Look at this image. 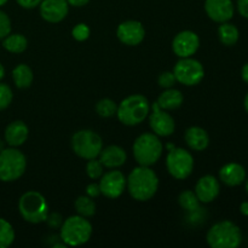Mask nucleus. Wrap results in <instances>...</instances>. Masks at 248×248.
<instances>
[{"label": "nucleus", "instance_id": "nucleus-32", "mask_svg": "<svg viewBox=\"0 0 248 248\" xmlns=\"http://www.w3.org/2000/svg\"><path fill=\"white\" fill-rule=\"evenodd\" d=\"M90 33H91V31H90V28L87 27V24H85V23L77 24V26H75L72 31L73 38L78 41L87 40L90 36Z\"/></svg>", "mask_w": 248, "mask_h": 248}, {"label": "nucleus", "instance_id": "nucleus-22", "mask_svg": "<svg viewBox=\"0 0 248 248\" xmlns=\"http://www.w3.org/2000/svg\"><path fill=\"white\" fill-rule=\"evenodd\" d=\"M183 99V94L181 93V91L171 87V89H166V91L160 94L156 103L164 110H174L182 106Z\"/></svg>", "mask_w": 248, "mask_h": 248}, {"label": "nucleus", "instance_id": "nucleus-20", "mask_svg": "<svg viewBox=\"0 0 248 248\" xmlns=\"http://www.w3.org/2000/svg\"><path fill=\"white\" fill-rule=\"evenodd\" d=\"M29 130L26 124L21 120L12 121L5 128V142L10 147L17 148L23 144L28 138Z\"/></svg>", "mask_w": 248, "mask_h": 248}, {"label": "nucleus", "instance_id": "nucleus-1", "mask_svg": "<svg viewBox=\"0 0 248 248\" xmlns=\"http://www.w3.org/2000/svg\"><path fill=\"white\" fill-rule=\"evenodd\" d=\"M128 193L135 200L148 201L156 194L159 178L156 173L148 166H138L126 179Z\"/></svg>", "mask_w": 248, "mask_h": 248}, {"label": "nucleus", "instance_id": "nucleus-7", "mask_svg": "<svg viewBox=\"0 0 248 248\" xmlns=\"http://www.w3.org/2000/svg\"><path fill=\"white\" fill-rule=\"evenodd\" d=\"M27 159L16 148H6L0 152V181L14 182L23 176Z\"/></svg>", "mask_w": 248, "mask_h": 248}, {"label": "nucleus", "instance_id": "nucleus-16", "mask_svg": "<svg viewBox=\"0 0 248 248\" xmlns=\"http://www.w3.org/2000/svg\"><path fill=\"white\" fill-rule=\"evenodd\" d=\"M39 6H40L41 17L50 23L63 21L69 10V4L67 0H43Z\"/></svg>", "mask_w": 248, "mask_h": 248}, {"label": "nucleus", "instance_id": "nucleus-42", "mask_svg": "<svg viewBox=\"0 0 248 248\" xmlns=\"http://www.w3.org/2000/svg\"><path fill=\"white\" fill-rule=\"evenodd\" d=\"M244 104H245V109H246V111L248 113V93L246 94V97H245Z\"/></svg>", "mask_w": 248, "mask_h": 248}, {"label": "nucleus", "instance_id": "nucleus-38", "mask_svg": "<svg viewBox=\"0 0 248 248\" xmlns=\"http://www.w3.org/2000/svg\"><path fill=\"white\" fill-rule=\"evenodd\" d=\"M68 4L72 5V6H75V7H81V6H85L86 4H89L90 0H67Z\"/></svg>", "mask_w": 248, "mask_h": 248}, {"label": "nucleus", "instance_id": "nucleus-30", "mask_svg": "<svg viewBox=\"0 0 248 248\" xmlns=\"http://www.w3.org/2000/svg\"><path fill=\"white\" fill-rule=\"evenodd\" d=\"M103 165L99 160L91 159L86 164V173L91 179H99L103 174Z\"/></svg>", "mask_w": 248, "mask_h": 248}, {"label": "nucleus", "instance_id": "nucleus-18", "mask_svg": "<svg viewBox=\"0 0 248 248\" xmlns=\"http://www.w3.org/2000/svg\"><path fill=\"white\" fill-rule=\"evenodd\" d=\"M219 178L225 186H237L246 179V171L242 165L236 162H230L224 165L219 171Z\"/></svg>", "mask_w": 248, "mask_h": 248}, {"label": "nucleus", "instance_id": "nucleus-12", "mask_svg": "<svg viewBox=\"0 0 248 248\" xmlns=\"http://www.w3.org/2000/svg\"><path fill=\"white\" fill-rule=\"evenodd\" d=\"M149 125L153 132L156 136H161V137L171 136L176 128L173 118L169 113H166L164 109L160 108L157 103L153 104V113L150 114Z\"/></svg>", "mask_w": 248, "mask_h": 248}, {"label": "nucleus", "instance_id": "nucleus-6", "mask_svg": "<svg viewBox=\"0 0 248 248\" xmlns=\"http://www.w3.org/2000/svg\"><path fill=\"white\" fill-rule=\"evenodd\" d=\"M162 155V143L155 133H143L133 143V156L140 166L156 164Z\"/></svg>", "mask_w": 248, "mask_h": 248}, {"label": "nucleus", "instance_id": "nucleus-27", "mask_svg": "<svg viewBox=\"0 0 248 248\" xmlns=\"http://www.w3.org/2000/svg\"><path fill=\"white\" fill-rule=\"evenodd\" d=\"M15 241V230L4 218H0V248H7Z\"/></svg>", "mask_w": 248, "mask_h": 248}, {"label": "nucleus", "instance_id": "nucleus-29", "mask_svg": "<svg viewBox=\"0 0 248 248\" xmlns=\"http://www.w3.org/2000/svg\"><path fill=\"white\" fill-rule=\"evenodd\" d=\"M96 111L102 118H111V116L116 115L118 104L110 98H103L96 104Z\"/></svg>", "mask_w": 248, "mask_h": 248}, {"label": "nucleus", "instance_id": "nucleus-39", "mask_svg": "<svg viewBox=\"0 0 248 248\" xmlns=\"http://www.w3.org/2000/svg\"><path fill=\"white\" fill-rule=\"evenodd\" d=\"M241 77L242 79H244V81L248 84V63L242 67V70H241Z\"/></svg>", "mask_w": 248, "mask_h": 248}, {"label": "nucleus", "instance_id": "nucleus-43", "mask_svg": "<svg viewBox=\"0 0 248 248\" xmlns=\"http://www.w3.org/2000/svg\"><path fill=\"white\" fill-rule=\"evenodd\" d=\"M7 2V0H0V6H2V5H5Z\"/></svg>", "mask_w": 248, "mask_h": 248}, {"label": "nucleus", "instance_id": "nucleus-23", "mask_svg": "<svg viewBox=\"0 0 248 248\" xmlns=\"http://www.w3.org/2000/svg\"><path fill=\"white\" fill-rule=\"evenodd\" d=\"M33 72L27 64H18L12 70V79L18 89H27L33 82Z\"/></svg>", "mask_w": 248, "mask_h": 248}, {"label": "nucleus", "instance_id": "nucleus-2", "mask_svg": "<svg viewBox=\"0 0 248 248\" xmlns=\"http://www.w3.org/2000/svg\"><path fill=\"white\" fill-rule=\"evenodd\" d=\"M149 111V101L142 94H132L121 101L118 106L116 115L124 125L136 126L143 123Z\"/></svg>", "mask_w": 248, "mask_h": 248}, {"label": "nucleus", "instance_id": "nucleus-11", "mask_svg": "<svg viewBox=\"0 0 248 248\" xmlns=\"http://www.w3.org/2000/svg\"><path fill=\"white\" fill-rule=\"evenodd\" d=\"M101 194L108 199H118L126 188V177L118 170H113L102 174L99 182Z\"/></svg>", "mask_w": 248, "mask_h": 248}, {"label": "nucleus", "instance_id": "nucleus-9", "mask_svg": "<svg viewBox=\"0 0 248 248\" xmlns=\"http://www.w3.org/2000/svg\"><path fill=\"white\" fill-rule=\"evenodd\" d=\"M166 167L169 173L176 179H186L194 170V157L188 150L172 148L166 156Z\"/></svg>", "mask_w": 248, "mask_h": 248}, {"label": "nucleus", "instance_id": "nucleus-26", "mask_svg": "<svg viewBox=\"0 0 248 248\" xmlns=\"http://www.w3.org/2000/svg\"><path fill=\"white\" fill-rule=\"evenodd\" d=\"M75 210L78 215L85 218H90L96 213V203L90 196H79L75 200Z\"/></svg>", "mask_w": 248, "mask_h": 248}, {"label": "nucleus", "instance_id": "nucleus-34", "mask_svg": "<svg viewBox=\"0 0 248 248\" xmlns=\"http://www.w3.org/2000/svg\"><path fill=\"white\" fill-rule=\"evenodd\" d=\"M11 33V21L4 11L0 10V39H4Z\"/></svg>", "mask_w": 248, "mask_h": 248}, {"label": "nucleus", "instance_id": "nucleus-13", "mask_svg": "<svg viewBox=\"0 0 248 248\" xmlns=\"http://www.w3.org/2000/svg\"><path fill=\"white\" fill-rule=\"evenodd\" d=\"M200 46V39L198 34L191 31H183L174 36L172 41V48L173 52L178 57L186 58L191 57Z\"/></svg>", "mask_w": 248, "mask_h": 248}, {"label": "nucleus", "instance_id": "nucleus-17", "mask_svg": "<svg viewBox=\"0 0 248 248\" xmlns=\"http://www.w3.org/2000/svg\"><path fill=\"white\" fill-rule=\"evenodd\" d=\"M219 182L216 177L210 176V174L201 177L195 186L196 196H198L199 201L203 203L212 202L213 200H216L217 196L219 195Z\"/></svg>", "mask_w": 248, "mask_h": 248}, {"label": "nucleus", "instance_id": "nucleus-44", "mask_svg": "<svg viewBox=\"0 0 248 248\" xmlns=\"http://www.w3.org/2000/svg\"><path fill=\"white\" fill-rule=\"evenodd\" d=\"M246 191H247V194H248V181L246 182Z\"/></svg>", "mask_w": 248, "mask_h": 248}, {"label": "nucleus", "instance_id": "nucleus-33", "mask_svg": "<svg viewBox=\"0 0 248 248\" xmlns=\"http://www.w3.org/2000/svg\"><path fill=\"white\" fill-rule=\"evenodd\" d=\"M176 77H174L173 72H164L159 75V79H157V82L161 87L164 89H171L173 87V85L176 84Z\"/></svg>", "mask_w": 248, "mask_h": 248}, {"label": "nucleus", "instance_id": "nucleus-15", "mask_svg": "<svg viewBox=\"0 0 248 248\" xmlns=\"http://www.w3.org/2000/svg\"><path fill=\"white\" fill-rule=\"evenodd\" d=\"M205 11L212 21L224 23L234 16V4L232 0H206Z\"/></svg>", "mask_w": 248, "mask_h": 248}, {"label": "nucleus", "instance_id": "nucleus-28", "mask_svg": "<svg viewBox=\"0 0 248 248\" xmlns=\"http://www.w3.org/2000/svg\"><path fill=\"white\" fill-rule=\"evenodd\" d=\"M178 202L181 205V207H183L188 212H194V211L199 210V206H200V201H199L195 191L191 190L183 191L179 195Z\"/></svg>", "mask_w": 248, "mask_h": 248}, {"label": "nucleus", "instance_id": "nucleus-4", "mask_svg": "<svg viewBox=\"0 0 248 248\" xmlns=\"http://www.w3.org/2000/svg\"><path fill=\"white\" fill-rule=\"evenodd\" d=\"M18 211L26 222L39 224L47 220L48 205L38 191H27L18 201Z\"/></svg>", "mask_w": 248, "mask_h": 248}, {"label": "nucleus", "instance_id": "nucleus-37", "mask_svg": "<svg viewBox=\"0 0 248 248\" xmlns=\"http://www.w3.org/2000/svg\"><path fill=\"white\" fill-rule=\"evenodd\" d=\"M237 11L245 18H248V0H237Z\"/></svg>", "mask_w": 248, "mask_h": 248}, {"label": "nucleus", "instance_id": "nucleus-41", "mask_svg": "<svg viewBox=\"0 0 248 248\" xmlns=\"http://www.w3.org/2000/svg\"><path fill=\"white\" fill-rule=\"evenodd\" d=\"M4 77H5V69H4V67H2L1 63H0V81H1L2 78Z\"/></svg>", "mask_w": 248, "mask_h": 248}, {"label": "nucleus", "instance_id": "nucleus-5", "mask_svg": "<svg viewBox=\"0 0 248 248\" xmlns=\"http://www.w3.org/2000/svg\"><path fill=\"white\" fill-rule=\"evenodd\" d=\"M91 223L82 216L67 218L61 227V239L68 246H81L91 239Z\"/></svg>", "mask_w": 248, "mask_h": 248}, {"label": "nucleus", "instance_id": "nucleus-14", "mask_svg": "<svg viewBox=\"0 0 248 248\" xmlns=\"http://www.w3.org/2000/svg\"><path fill=\"white\" fill-rule=\"evenodd\" d=\"M118 39L123 44L128 46L140 45L145 35V31L142 23L138 21H125L119 24L116 29Z\"/></svg>", "mask_w": 248, "mask_h": 248}, {"label": "nucleus", "instance_id": "nucleus-3", "mask_svg": "<svg viewBox=\"0 0 248 248\" xmlns=\"http://www.w3.org/2000/svg\"><path fill=\"white\" fill-rule=\"evenodd\" d=\"M206 240L212 248H237L242 242V232L235 223L222 220L208 230Z\"/></svg>", "mask_w": 248, "mask_h": 248}, {"label": "nucleus", "instance_id": "nucleus-31", "mask_svg": "<svg viewBox=\"0 0 248 248\" xmlns=\"http://www.w3.org/2000/svg\"><path fill=\"white\" fill-rule=\"evenodd\" d=\"M14 94L9 85L0 82V110H4L11 104Z\"/></svg>", "mask_w": 248, "mask_h": 248}, {"label": "nucleus", "instance_id": "nucleus-36", "mask_svg": "<svg viewBox=\"0 0 248 248\" xmlns=\"http://www.w3.org/2000/svg\"><path fill=\"white\" fill-rule=\"evenodd\" d=\"M86 194L87 196H90V198H97V196L101 194V188H99V184H96V183H91L87 186L86 188Z\"/></svg>", "mask_w": 248, "mask_h": 248}, {"label": "nucleus", "instance_id": "nucleus-35", "mask_svg": "<svg viewBox=\"0 0 248 248\" xmlns=\"http://www.w3.org/2000/svg\"><path fill=\"white\" fill-rule=\"evenodd\" d=\"M16 1L23 9H34V7L39 6L43 0H16Z\"/></svg>", "mask_w": 248, "mask_h": 248}, {"label": "nucleus", "instance_id": "nucleus-19", "mask_svg": "<svg viewBox=\"0 0 248 248\" xmlns=\"http://www.w3.org/2000/svg\"><path fill=\"white\" fill-rule=\"evenodd\" d=\"M99 161L107 169H118L126 162V152L119 145H109L99 153Z\"/></svg>", "mask_w": 248, "mask_h": 248}, {"label": "nucleus", "instance_id": "nucleus-40", "mask_svg": "<svg viewBox=\"0 0 248 248\" xmlns=\"http://www.w3.org/2000/svg\"><path fill=\"white\" fill-rule=\"evenodd\" d=\"M240 211L244 216H248V201H245V202L241 203L240 206Z\"/></svg>", "mask_w": 248, "mask_h": 248}, {"label": "nucleus", "instance_id": "nucleus-8", "mask_svg": "<svg viewBox=\"0 0 248 248\" xmlns=\"http://www.w3.org/2000/svg\"><path fill=\"white\" fill-rule=\"evenodd\" d=\"M72 149L81 159H96L103 149V142L94 131L80 130L72 137Z\"/></svg>", "mask_w": 248, "mask_h": 248}, {"label": "nucleus", "instance_id": "nucleus-10", "mask_svg": "<svg viewBox=\"0 0 248 248\" xmlns=\"http://www.w3.org/2000/svg\"><path fill=\"white\" fill-rule=\"evenodd\" d=\"M176 80L186 86H195L200 84L205 77L203 65L198 60L191 57L181 58L173 68Z\"/></svg>", "mask_w": 248, "mask_h": 248}, {"label": "nucleus", "instance_id": "nucleus-25", "mask_svg": "<svg viewBox=\"0 0 248 248\" xmlns=\"http://www.w3.org/2000/svg\"><path fill=\"white\" fill-rule=\"evenodd\" d=\"M218 36H219V40L223 45L232 46L239 40V29L234 24L224 22L218 28Z\"/></svg>", "mask_w": 248, "mask_h": 248}, {"label": "nucleus", "instance_id": "nucleus-24", "mask_svg": "<svg viewBox=\"0 0 248 248\" xmlns=\"http://www.w3.org/2000/svg\"><path fill=\"white\" fill-rule=\"evenodd\" d=\"M2 46L9 52L21 53L26 51L27 46H28V40L22 34H9V35L4 38Z\"/></svg>", "mask_w": 248, "mask_h": 248}, {"label": "nucleus", "instance_id": "nucleus-21", "mask_svg": "<svg viewBox=\"0 0 248 248\" xmlns=\"http://www.w3.org/2000/svg\"><path fill=\"white\" fill-rule=\"evenodd\" d=\"M184 140H186L188 147L190 149L195 150V152H202L210 144V136H208V133L203 128L199 127V126L189 127L186 131Z\"/></svg>", "mask_w": 248, "mask_h": 248}]
</instances>
